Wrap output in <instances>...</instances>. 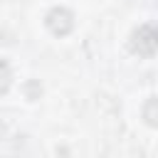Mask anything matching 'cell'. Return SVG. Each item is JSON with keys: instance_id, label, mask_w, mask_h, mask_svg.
Masks as SVG:
<instances>
[{"instance_id": "1", "label": "cell", "mask_w": 158, "mask_h": 158, "mask_svg": "<svg viewBox=\"0 0 158 158\" xmlns=\"http://www.w3.org/2000/svg\"><path fill=\"white\" fill-rule=\"evenodd\" d=\"M131 49L141 57H151L158 52V30L153 25H141L131 35Z\"/></svg>"}, {"instance_id": "2", "label": "cell", "mask_w": 158, "mask_h": 158, "mask_svg": "<svg viewBox=\"0 0 158 158\" xmlns=\"http://www.w3.org/2000/svg\"><path fill=\"white\" fill-rule=\"evenodd\" d=\"M47 27H49V32L52 35H67L72 27H74V15L67 10V7H54V10H49L47 12Z\"/></svg>"}, {"instance_id": "3", "label": "cell", "mask_w": 158, "mask_h": 158, "mask_svg": "<svg viewBox=\"0 0 158 158\" xmlns=\"http://www.w3.org/2000/svg\"><path fill=\"white\" fill-rule=\"evenodd\" d=\"M143 118L148 126H158V96H151L143 104Z\"/></svg>"}, {"instance_id": "4", "label": "cell", "mask_w": 158, "mask_h": 158, "mask_svg": "<svg viewBox=\"0 0 158 158\" xmlns=\"http://www.w3.org/2000/svg\"><path fill=\"white\" fill-rule=\"evenodd\" d=\"M10 81H12L10 64H7V62H0V94H5V91L10 89Z\"/></svg>"}, {"instance_id": "5", "label": "cell", "mask_w": 158, "mask_h": 158, "mask_svg": "<svg viewBox=\"0 0 158 158\" xmlns=\"http://www.w3.org/2000/svg\"><path fill=\"white\" fill-rule=\"evenodd\" d=\"M156 2H158V0H156Z\"/></svg>"}]
</instances>
